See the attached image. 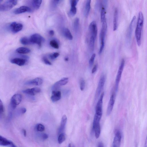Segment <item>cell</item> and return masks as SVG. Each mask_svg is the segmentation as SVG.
Listing matches in <instances>:
<instances>
[{
    "label": "cell",
    "mask_w": 147,
    "mask_h": 147,
    "mask_svg": "<svg viewBox=\"0 0 147 147\" xmlns=\"http://www.w3.org/2000/svg\"><path fill=\"white\" fill-rule=\"evenodd\" d=\"M144 21V18L143 13L141 12H140L138 14L137 23L135 32L137 43L139 46L141 44V36Z\"/></svg>",
    "instance_id": "cell-1"
},
{
    "label": "cell",
    "mask_w": 147,
    "mask_h": 147,
    "mask_svg": "<svg viewBox=\"0 0 147 147\" xmlns=\"http://www.w3.org/2000/svg\"><path fill=\"white\" fill-rule=\"evenodd\" d=\"M101 117L95 114L93 122V130L96 138L99 137L101 132L100 121Z\"/></svg>",
    "instance_id": "cell-2"
},
{
    "label": "cell",
    "mask_w": 147,
    "mask_h": 147,
    "mask_svg": "<svg viewBox=\"0 0 147 147\" xmlns=\"http://www.w3.org/2000/svg\"><path fill=\"white\" fill-rule=\"evenodd\" d=\"M125 64V60L124 59H123L121 61L120 64L119 68L116 77L115 87V90L116 92H117L118 91L119 84L124 69Z\"/></svg>",
    "instance_id": "cell-3"
},
{
    "label": "cell",
    "mask_w": 147,
    "mask_h": 147,
    "mask_svg": "<svg viewBox=\"0 0 147 147\" xmlns=\"http://www.w3.org/2000/svg\"><path fill=\"white\" fill-rule=\"evenodd\" d=\"M136 21V17L134 16L133 17L128 28L126 34V40L128 44L130 43L132 34Z\"/></svg>",
    "instance_id": "cell-4"
},
{
    "label": "cell",
    "mask_w": 147,
    "mask_h": 147,
    "mask_svg": "<svg viewBox=\"0 0 147 147\" xmlns=\"http://www.w3.org/2000/svg\"><path fill=\"white\" fill-rule=\"evenodd\" d=\"M17 3V1H13V0L8 1L1 5L0 11H8L16 5Z\"/></svg>",
    "instance_id": "cell-5"
},
{
    "label": "cell",
    "mask_w": 147,
    "mask_h": 147,
    "mask_svg": "<svg viewBox=\"0 0 147 147\" xmlns=\"http://www.w3.org/2000/svg\"><path fill=\"white\" fill-rule=\"evenodd\" d=\"M22 100V96L20 94L14 95L11 98V107L13 109L16 108L17 105L21 103Z\"/></svg>",
    "instance_id": "cell-6"
},
{
    "label": "cell",
    "mask_w": 147,
    "mask_h": 147,
    "mask_svg": "<svg viewBox=\"0 0 147 147\" xmlns=\"http://www.w3.org/2000/svg\"><path fill=\"white\" fill-rule=\"evenodd\" d=\"M105 82L104 75H102L99 80L95 95V99L96 100L100 96L101 93L104 87Z\"/></svg>",
    "instance_id": "cell-7"
},
{
    "label": "cell",
    "mask_w": 147,
    "mask_h": 147,
    "mask_svg": "<svg viewBox=\"0 0 147 147\" xmlns=\"http://www.w3.org/2000/svg\"><path fill=\"white\" fill-rule=\"evenodd\" d=\"M30 38L33 44H36L40 47L41 46L42 43L44 41V38L38 34L32 35Z\"/></svg>",
    "instance_id": "cell-8"
},
{
    "label": "cell",
    "mask_w": 147,
    "mask_h": 147,
    "mask_svg": "<svg viewBox=\"0 0 147 147\" xmlns=\"http://www.w3.org/2000/svg\"><path fill=\"white\" fill-rule=\"evenodd\" d=\"M104 93L103 92L100 95L96 108V114L102 116L103 99Z\"/></svg>",
    "instance_id": "cell-9"
},
{
    "label": "cell",
    "mask_w": 147,
    "mask_h": 147,
    "mask_svg": "<svg viewBox=\"0 0 147 147\" xmlns=\"http://www.w3.org/2000/svg\"><path fill=\"white\" fill-rule=\"evenodd\" d=\"M121 135V132L119 130H117L115 133L112 144V147H120Z\"/></svg>",
    "instance_id": "cell-10"
},
{
    "label": "cell",
    "mask_w": 147,
    "mask_h": 147,
    "mask_svg": "<svg viewBox=\"0 0 147 147\" xmlns=\"http://www.w3.org/2000/svg\"><path fill=\"white\" fill-rule=\"evenodd\" d=\"M69 79L67 77H64L56 82L52 86V89L54 90H56L61 86L66 85L68 82Z\"/></svg>",
    "instance_id": "cell-11"
},
{
    "label": "cell",
    "mask_w": 147,
    "mask_h": 147,
    "mask_svg": "<svg viewBox=\"0 0 147 147\" xmlns=\"http://www.w3.org/2000/svg\"><path fill=\"white\" fill-rule=\"evenodd\" d=\"M115 95L114 93H113L111 95L109 101L107 111V115H109L111 113L114 105Z\"/></svg>",
    "instance_id": "cell-12"
},
{
    "label": "cell",
    "mask_w": 147,
    "mask_h": 147,
    "mask_svg": "<svg viewBox=\"0 0 147 147\" xmlns=\"http://www.w3.org/2000/svg\"><path fill=\"white\" fill-rule=\"evenodd\" d=\"M11 31L14 33H17L21 31L23 28V25L21 23L13 22L10 26Z\"/></svg>",
    "instance_id": "cell-13"
},
{
    "label": "cell",
    "mask_w": 147,
    "mask_h": 147,
    "mask_svg": "<svg viewBox=\"0 0 147 147\" xmlns=\"http://www.w3.org/2000/svg\"><path fill=\"white\" fill-rule=\"evenodd\" d=\"M107 28V25L106 19L103 23L102 29L100 34L101 43H104V40Z\"/></svg>",
    "instance_id": "cell-14"
},
{
    "label": "cell",
    "mask_w": 147,
    "mask_h": 147,
    "mask_svg": "<svg viewBox=\"0 0 147 147\" xmlns=\"http://www.w3.org/2000/svg\"><path fill=\"white\" fill-rule=\"evenodd\" d=\"M89 29L91 34V36L96 39L97 34V28L96 23L95 21L91 22L89 27Z\"/></svg>",
    "instance_id": "cell-15"
},
{
    "label": "cell",
    "mask_w": 147,
    "mask_h": 147,
    "mask_svg": "<svg viewBox=\"0 0 147 147\" xmlns=\"http://www.w3.org/2000/svg\"><path fill=\"white\" fill-rule=\"evenodd\" d=\"M41 91V89L38 88H34L32 89H27L22 91V92L26 94L31 96H34L39 93Z\"/></svg>",
    "instance_id": "cell-16"
},
{
    "label": "cell",
    "mask_w": 147,
    "mask_h": 147,
    "mask_svg": "<svg viewBox=\"0 0 147 147\" xmlns=\"http://www.w3.org/2000/svg\"><path fill=\"white\" fill-rule=\"evenodd\" d=\"M61 97V93L60 91L54 90L52 92L51 97L52 102H56L59 100Z\"/></svg>",
    "instance_id": "cell-17"
},
{
    "label": "cell",
    "mask_w": 147,
    "mask_h": 147,
    "mask_svg": "<svg viewBox=\"0 0 147 147\" xmlns=\"http://www.w3.org/2000/svg\"><path fill=\"white\" fill-rule=\"evenodd\" d=\"M43 83V80L40 78H37L33 80L26 82L25 84L26 85L40 86Z\"/></svg>",
    "instance_id": "cell-18"
},
{
    "label": "cell",
    "mask_w": 147,
    "mask_h": 147,
    "mask_svg": "<svg viewBox=\"0 0 147 147\" xmlns=\"http://www.w3.org/2000/svg\"><path fill=\"white\" fill-rule=\"evenodd\" d=\"M31 11L32 9L30 7L26 6H23L16 9L14 11V13L15 14L18 15Z\"/></svg>",
    "instance_id": "cell-19"
},
{
    "label": "cell",
    "mask_w": 147,
    "mask_h": 147,
    "mask_svg": "<svg viewBox=\"0 0 147 147\" xmlns=\"http://www.w3.org/2000/svg\"><path fill=\"white\" fill-rule=\"evenodd\" d=\"M26 59L20 58H15L12 59L11 60V62L13 64H16L19 66H24L26 62Z\"/></svg>",
    "instance_id": "cell-20"
},
{
    "label": "cell",
    "mask_w": 147,
    "mask_h": 147,
    "mask_svg": "<svg viewBox=\"0 0 147 147\" xmlns=\"http://www.w3.org/2000/svg\"><path fill=\"white\" fill-rule=\"evenodd\" d=\"M67 118L66 115H63L62 118L61 123L59 129V133L60 134L63 133L67 121Z\"/></svg>",
    "instance_id": "cell-21"
},
{
    "label": "cell",
    "mask_w": 147,
    "mask_h": 147,
    "mask_svg": "<svg viewBox=\"0 0 147 147\" xmlns=\"http://www.w3.org/2000/svg\"><path fill=\"white\" fill-rule=\"evenodd\" d=\"M113 21V30L114 31L116 30L117 28L118 11L117 9H115L114 14Z\"/></svg>",
    "instance_id": "cell-22"
},
{
    "label": "cell",
    "mask_w": 147,
    "mask_h": 147,
    "mask_svg": "<svg viewBox=\"0 0 147 147\" xmlns=\"http://www.w3.org/2000/svg\"><path fill=\"white\" fill-rule=\"evenodd\" d=\"M12 142L6 138L0 136V145L2 146H7L11 145Z\"/></svg>",
    "instance_id": "cell-23"
},
{
    "label": "cell",
    "mask_w": 147,
    "mask_h": 147,
    "mask_svg": "<svg viewBox=\"0 0 147 147\" xmlns=\"http://www.w3.org/2000/svg\"><path fill=\"white\" fill-rule=\"evenodd\" d=\"M63 33L64 36L68 40H73V36L70 31L68 28H64L63 30Z\"/></svg>",
    "instance_id": "cell-24"
},
{
    "label": "cell",
    "mask_w": 147,
    "mask_h": 147,
    "mask_svg": "<svg viewBox=\"0 0 147 147\" xmlns=\"http://www.w3.org/2000/svg\"><path fill=\"white\" fill-rule=\"evenodd\" d=\"M16 51L17 53L22 54H28L31 52V50L30 49L24 47L19 48Z\"/></svg>",
    "instance_id": "cell-25"
},
{
    "label": "cell",
    "mask_w": 147,
    "mask_h": 147,
    "mask_svg": "<svg viewBox=\"0 0 147 147\" xmlns=\"http://www.w3.org/2000/svg\"><path fill=\"white\" fill-rule=\"evenodd\" d=\"M91 1L88 0L86 2L85 7V14L86 16L88 17L91 9Z\"/></svg>",
    "instance_id": "cell-26"
},
{
    "label": "cell",
    "mask_w": 147,
    "mask_h": 147,
    "mask_svg": "<svg viewBox=\"0 0 147 147\" xmlns=\"http://www.w3.org/2000/svg\"><path fill=\"white\" fill-rule=\"evenodd\" d=\"M20 42L23 45H29L33 44L32 43L30 38L24 37L22 38L20 40Z\"/></svg>",
    "instance_id": "cell-27"
},
{
    "label": "cell",
    "mask_w": 147,
    "mask_h": 147,
    "mask_svg": "<svg viewBox=\"0 0 147 147\" xmlns=\"http://www.w3.org/2000/svg\"><path fill=\"white\" fill-rule=\"evenodd\" d=\"M42 1H33L32 4L33 7L36 9H39L41 6Z\"/></svg>",
    "instance_id": "cell-28"
},
{
    "label": "cell",
    "mask_w": 147,
    "mask_h": 147,
    "mask_svg": "<svg viewBox=\"0 0 147 147\" xmlns=\"http://www.w3.org/2000/svg\"><path fill=\"white\" fill-rule=\"evenodd\" d=\"M106 13L105 8L104 6H102L101 13V21L102 23H103L106 19L105 18Z\"/></svg>",
    "instance_id": "cell-29"
},
{
    "label": "cell",
    "mask_w": 147,
    "mask_h": 147,
    "mask_svg": "<svg viewBox=\"0 0 147 147\" xmlns=\"http://www.w3.org/2000/svg\"><path fill=\"white\" fill-rule=\"evenodd\" d=\"M66 138L65 134L62 133L59 134L58 138V141L59 144H61L65 140Z\"/></svg>",
    "instance_id": "cell-30"
},
{
    "label": "cell",
    "mask_w": 147,
    "mask_h": 147,
    "mask_svg": "<svg viewBox=\"0 0 147 147\" xmlns=\"http://www.w3.org/2000/svg\"><path fill=\"white\" fill-rule=\"evenodd\" d=\"M95 39L94 37L91 36L89 42V47L91 51L93 52L94 50Z\"/></svg>",
    "instance_id": "cell-31"
},
{
    "label": "cell",
    "mask_w": 147,
    "mask_h": 147,
    "mask_svg": "<svg viewBox=\"0 0 147 147\" xmlns=\"http://www.w3.org/2000/svg\"><path fill=\"white\" fill-rule=\"evenodd\" d=\"M50 46L53 48L56 49L59 48V45L58 42L55 40L51 41L50 42Z\"/></svg>",
    "instance_id": "cell-32"
},
{
    "label": "cell",
    "mask_w": 147,
    "mask_h": 147,
    "mask_svg": "<svg viewBox=\"0 0 147 147\" xmlns=\"http://www.w3.org/2000/svg\"><path fill=\"white\" fill-rule=\"evenodd\" d=\"M37 130L39 132H42L45 130L44 126L42 124H39L37 125L36 126Z\"/></svg>",
    "instance_id": "cell-33"
},
{
    "label": "cell",
    "mask_w": 147,
    "mask_h": 147,
    "mask_svg": "<svg viewBox=\"0 0 147 147\" xmlns=\"http://www.w3.org/2000/svg\"><path fill=\"white\" fill-rule=\"evenodd\" d=\"M79 25V19L77 18L75 19L74 24V28L75 31H77L78 29Z\"/></svg>",
    "instance_id": "cell-34"
},
{
    "label": "cell",
    "mask_w": 147,
    "mask_h": 147,
    "mask_svg": "<svg viewBox=\"0 0 147 147\" xmlns=\"http://www.w3.org/2000/svg\"><path fill=\"white\" fill-rule=\"evenodd\" d=\"M85 80L82 79L80 82V88L81 91H83L85 89Z\"/></svg>",
    "instance_id": "cell-35"
},
{
    "label": "cell",
    "mask_w": 147,
    "mask_h": 147,
    "mask_svg": "<svg viewBox=\"0 0 147 147\" xmlns=\"http://www.w3.org/2000/svg\"><path fill=\"white\" fill-rule=\"evenodd\" d=\"M60 55L59 53L57 52L54 53L50 55L49 57L52 60H54L58 57Z\"/></svg>",
    "instance_id": "cell-36"
},
{
    "label": "cell",
    "mask_w": 147,
    "mask_h": 147,
    "mask_svg": "<svg viewBox=\"0 0 147 147\" xmlns=\"http://www.w3.org/2000/svg\"><path fill=\"white\" fill-rule=\"evenodd\" d=\"M96 56V54H93L91 58L89 61V64L90 66L91 67L94 63L95 59Z\"/></svg>",
    "instance_id": "cell-37"
},
{
    "label": "cell",
    "mask_w": 147,
    "mask_h": 147,
    "mask_svg": "<svg viewBox=\"0 0 147 147\" xmlns=\"http://www.w3.org/2000/svg\"><path fill=\"white\" fill-rule=\"evenodd\" d=\"M42 59L43 61L45 64L49 65H52L51 63L49 61L46 57L45 56Z\"/></svg>",
    "instance_id": "cell-38"
},
{
    "label": "cell",
    "mask_w": 147,
    "mask_h": 147,
    "mask_svg": "<svg viewBox=\"0 0 147 147\" xmlns=\"http://www.w3.org/2000/svg\"><path fill=\"white\" fill-rule=\"evenodd\" d=\"M77 13V9L76 7H71L70 13L73 16L75 15Z\"/></svg>",
    "instance_id": "cell-39"
},
{
    "label": "cell",
    "mask_w": 147,
    "mask_h": 147,
    "mask_svg": "<svg viewBox=\"0 0 147 147\" xmlns=\"http://www.w3.org/2000/svg\"><path fill=\"white\" fill-rule=\"evenodd\" d=\"M4 112V107L3 103L1 100L0 101V112H1V115Z\"/></svg>",
    "instance_id": "cell-40"
},
{
    "label": "cell",
    "mask_w": 147,
    "mask_h": 147,
    "mask_svg": "<svg viewBox=\"0 0 147 147\" xmlns=\"http://www.w3.org/2000/svg\"><path fill=\"white\" fill-rule=\"evenodd\" d=\"M79 1L78 0H72V1H71V7H76Z\"/></svg>",
    "instance_id": "cell-41"
},
{
    "label": "cell",
    "mask_w": 147,
    "mask_h": 147,
    "mask_svg": "<svg viewBox=\"0 0 147 147\" xmlns=\"http://www.w3.org/2000/svg\"><path fill=\"white\" fill-rule=\"evenodd\" d=\"M18 111L22 114H24L26 113L27 110L26 108L24 107H22L18 110Z\"/></svg>",
    "instance_id": "cell-42"
},
{
    "label": "cell",
    "mask_w": 147,
    "mask_h": 147,
    "mask_svg": "<svg viewBox=\"0 0 147 147\" xmlns=\"http://www.w3.org/2000/svg\"><path fill=\"white\" fill-rule=\"evenodd\" d=\"M97 65H95L92 69V72L93 74L95 73L97 71Z\"/></svg>",
    "instance_id": "cell-43"
},
{
    "label": "cell",
    "mask_w": 147,
    "mask_h": 147,
    "mask_svg": "<svg viewBox=\"0 0 147 147\" xmlns=\"http://www.w3.org/2000/svg\"><path fill=\"white\" fill-rule=\"evenodd\" d=\"M42 136V138L44 140L47 139L48 138V135L46 134H44Z\"/></svg>",
    "instance_id": "cell-44"
},
{
    "label": "cell",
    "mask_w": 147,
    "mask_h": 147,
    "mask_svg": "<svg viewBox=\"0 0 147 147\" xmlns=\"http://www.w3.org/2000/svg\"><path fill=\"white\" fill-rule=\"evenodd\" d=\"M49 35L51 36H53L54 34V32L53 30H50L49 32Z\"/></svg>",
    "instance_id": "cell-45"
},
{
    "label": "cell",
    "mask_w": 147,
    "mask_h": 147,
    "mask_svg": "<svg viewBox=\"0 0 147 147\" xmlns=\"http://www.w3.org/2000/svg\"><path fill=\"white\" fill-rule=\"evenodd\" d=\"M23 133L24 135L25 136H26L27 135V132L26 130L25 129L23 130Z\"/></svg>",
    "instance_id": "cell-46"
},
{
    "label": "cell",
    "mask_w": 147,
    "mask_h": 147,
    "mask_svg": "<svg viewBox=\"0 0 147 147\" xmlns=\"http://www.w3.org/2000/svg\"><path fill=\"white\" fill-rule=\"evenodd\" d=\"M98 147H104L103 144L101 142H100L99 143Z\"/></svg>",
    "instance_id": "cell-47"
},
{
    "label": "cell",
    "mask_w": 147,
    "mask_h": 147,
    "mask_svg": "<svg viewBox=\"0 0 147 147\" xmlns=\"http://www.w3.org/2000/svg\"><path fill=\"white\" fill-rule=\"evenodd\" d=\"M144 147H147V135L145 140Z\"/></svg>",
    "instance_id": "cell-48"
},
{
    "label": "cell",
    "mask_w": 147,
    "mask_h": 147,
    "mask_svg": "<svg viewBox=\"0 0 147 147\" xmlns=\"http://www.w3.org/2000/svg\"><path fill=\"white\" fill-rule=\"evenodd\" d=\"M12 147H17L12 142L11 145Z\"/></svg>",
    "instance_id": "cell-49"
},
{
    "label": "cell",
    "mask_w": 147,
    "mask_h": 147,
    "mask_svg": "<svg viewBox=\"0 0 147 147\" xmlns=\"http://www.w3.org/2000/svg\"><path fill=\"white\" fill-rule=\"evenodd\" d=\"M65 60L66 61H68V58H66L65 59Z\"/></svg>",
    "instance_id": "cell-50"
},
{
    "label": "cell",
    "mask_w": 147,
    "mask_h": 147,
    "mask_svg": "<svg viewBox=\"0 0 147 147\" xmlns=\"http://www.w3.org/2000/svg\"><path fill=\"white\" fill-rule=\"evenodd\" d=\"M68 147H71V145L70 143L69 144Z\"/></svg>",
    "instance_id": "cell-51"
}]
</instances>
